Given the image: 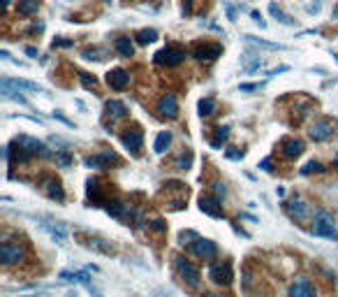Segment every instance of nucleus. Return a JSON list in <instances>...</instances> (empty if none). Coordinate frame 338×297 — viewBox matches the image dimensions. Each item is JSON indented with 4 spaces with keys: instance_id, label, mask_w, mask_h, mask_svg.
Wrapping results in <instances>:
<instances>
[{
    "instance_id": "f257e3e1",
    "label": "nucleus",
    "mask_w": 338,
    "mask_h": 297,
    "mask_svg": "<svg viewBox=\"0 0 338 297\" xmlns=\"http://www.w3.org/2000/svg\"><path fill=\"white\" fill-rule=\"evenodd\" d=\"M313 232L327 239H336V220L327 209H315L313 214Z\"/></svg>"
},
{
    "instance_id": "f03ea898",
    "label": "nucleus",
    "mask_w": 338,
    "mask_h": 297,
    "mask_svg": "<svg viewBox=\"0 0 338 297\" xmlns=\"http://www.w3.org/2000/svg\"><path fill=\"white\" fill-rule=\"evenodd\" d=\"M174 267H176V272H179V276L186 281L190 288L199 286V270H197L190 260H186L183 255H176V258H174Z\"/></svg>"
},
{
    "instance_id": "7ed1b4c3",
    "label": "nucleus",
    "mask_w": 338,
    "mask_h": 297,
    "mask_svg": "<svg viewBox=\"0 0 338 297\" xmlns=\"http://www.w3.org/2000/svg\"><path fill=\"white\" fill-rule=\"evenodd\" d=\"M186 61V51L179 49V47H164L162 51H158L155 54V63H160V65H179V63Z\"/></svg>"
},
{
    "instance_id": "20e7f679",
    "label": "nucleus",
    "mask_w": 338,
    "mask_h": 297,
    "mask_svg": "<svg viewBox=\"0 0 338 297\" xmlns=\"http://www.w3.org/2000/svg\"><path fill=\"white\" fill-rule=\"evenodd\" d=\"M0 260H3V265H14L19 260H23V246L21 244L5 242L0 246Z\"/></svg>"
},
{
    "instance_id": "39448f33",
    "label": "nucleus",
    "mask_w": 338,
    "mask_h": 297,
    "mask_svg": "<svg viewBox=\"0 0 338 297\" xmlns=\"http://www.w3.org/2000/svg\"><path fill=\"white\" fill-rule=\"evenodd\" d=\"M83 163H86V167H98V170H104V167H111V163H118V156H116L114 151H102V154L88 156Z\"/></svg>"
},
{
    "instance_id": "423d86ee",
    "label": "nucleus",
    "mask_w": 338,
    "mask_h": 297,
    "mask_svg": "<svg viewBox=\"0 0 338 297\" xmlns=\"http://www.w3.org/2000/svg\"><path fill=\"white\" fill-rule=\"evenodd\" d=\"M208 276H211L216 283H232V267H229V263H223V260H218V263L211 265V270H208Z\"/></svg>"
},
{
    "instance_id": "0eeeda50",
    "label": "nucleus",
    "mask_w": 338,
    "mask_h": 297,
    "mask_svg": "<svg viewBox=\"0 0 338 297\" xmlns=\"http://www.w3.org/2000/svg\"><path fill=\"white\" fill-rule=\"evenodd\" d=\"M14 144L26 148L30 156H49V148L44 146L42 142H37V139H33V137H26V135H19V137L14 139Z\"/></svg>"
},
{
    "instance_id": "6e6552de",
    "label": "nucleus",
    "mask_w": 338,
    "mask_h": 297,
    "mask_svg": "<svg viewBox=\"0 0 338 297\" xmlns=\"http://www.w3.org/2000/svg\"><path fill=\"white\" fill-rule=\"evenodd\" d=\"M223 54V47L220 44H197L195 49H192V56L199 58V61H213V58H218Z\"/></svg>"
},
{
    "instance_id": "1a4fd4ad",
    "label": "nucleus",
    "mask_w": 338,
    "mask_h": 297,
    "mask_svg": "<svg viewBox=\"0 0 338 297\" xmlns=\"http://www.w3.org/2000/svg\"><path fill=\"white\" fill-rule=\"evenodd\" d=\"M192 253L197 255V258H204V260H208V258H213V255L218 253V246L211 242V239H195V244H192Z\"/></svg>"
},
{
    "instance_id": "9d476101",
    "label": "nucleus",
    "mask_w": 338,
    "mask_h": 297,
    "mask_svg": "<svg viewBox=\"0 0 338 297\" xmlns=\"http://www.w3.org/2000/svg\"><path fill=\"white\" fill-rule=\"evenodd\" d=\"M308 135H311L315 142H322V139H327L333 135V123L329 121V119H322V121H315L311 126V130H308Z\"/></svg>"
},
{
    "instance_id": "9b49d317",
    "label": "nucleus",
    "mask_w": 338,
    "mask_h": 297,
    "mask_svg": "<svg viewBox=\"0 0 338 297\" xmlns=\"http://www.w3.org/2000/svg\"><path fill=\"white\" fill-rule=\"evenodd\" d=\"M199 207H202L204 214L213 216V218H220L223 216V209H220V198L218 195H204L199 200Z\"/></svg>"
},
{
    "instance_id": "f8f14e48",
    "label": "nucleus",
    "mask_w": 338,
    "mask_h": 297,
    "mask_svg": "<svg viewBox=\"0 0 338 297\" xmlns=\"http://www.w3.org/2000/svg\"><path fill=\"white\" fill-rule=\"evenodd\" d=\"M158 112L162 116H169V119H174V116H179V102H176V95L167 93L160 98L158 102Z\"/></svg>"
},
{
    "instance_id": "ddd939ff",
    "label": "nucleus",
    "mask_w": 338,
    "mask_h": 297,
    "mask_svg": "<svg viewBox=\"0 0 338 297\" xmlns=\"http://www.w3.org/2000/svg\"><path fill=\"white\" fill-rule=\"evenodd\" d=\"M120 142L125 144L128 148H130V151H139V148H142V144H144V135H142V130H139V128H132V130H128V132H123V135H120Z\"/></svg>"
},
{
    "instance_id": "4468645a",
    "label": "nucleus",
    "mask_w": 338,
    "mask_h": 297,
    "mask_svg": "<svg viewBox=\"0 0 338 297\" xmlns=\"http://www.w3.org/2000/svg\"><path fill=\"white\" fill-rule=\"evenodd\" d=\"M289 297H315V290H313L311 281L306 279V276H299L294 281V286L289 290Z\"/></svg>"
},
{
    "instance_id": "2eb2a0df",
    "label": "nucleus",
    "mask_w": 338,
    "mask_h": 297,
    "mask_svg": "<svg viewBox=\"0 0 338 297\" xmlns=\"http://www.w3.org/2000/svg\"><path fill=\"white\" fill-rule=\"evenodd\" d=\"M107 82H109L111 88H116V91H123V88L128 86V82H130V75H128L125 70H111L109 75H107Z\"/></svg>"
},
{
    "instance_id": "dca6fc26",
    "label": "nucleus",
    "mask_w": 338,
    "mask_h": 297,
    "mask_svg": "<svg viewBox=\"0 0 338 297\" xmlns=\"http://www.w3.org/2000/svg\"><path fill=\"white\" fill-rule=\"evenodd\" d=\"M42 228H44L47 232H49L51 237H54L56 242H65V239H67V228H65V223H54V220H44Z\"/></svg>"
},
{
    "instance_id": "f3484780",
    "label": "nucleus",
    "mask_w": 338,
    "mask_h": 297,
    "mask_svg": "<svg viewBox=\"0 0 338 297\" xmlns=\"http://www.w3.org/2000/svg\"><path fill=\"white\" fill-rule=\"evenodd\" d=\"M280 146H283V156H285V158H297V156H301V151H304V142H301V139H297V137L285 139Z\"/></svg>"
},
{
    "instance_id": "a211bd4d",
    "label": "nucleus",
    "mask_w": 338,
    "mask_h": 297,
    "mask_svg": "<svg viewBox=\"0 0 338 297\" xmlns=\"http://www.w3.org/2000/svg\"><path fill=\"white\" fill-rule=\"evenodd\" d=\"M44 191H47V195H49L51 200H58V202H63V198H65V193H63V186H60L58 179H47V181H44Z\"/></svg>"
},
{
    "instance_id": "6ab92c4d",
    "label": "nucleus",
    "mask_w": 338,
    "mask_h": 297,
    "mask_svg": "<svg viewBox=\"0 0 338 297\" xmlns=\"http://www.w3.org/2000/svg\"><path fill=\"white\" fill-rule=\"evenodd\" d=\"M107 114L111 116V121H116V119H123V116L128 114V107L120 102V100H107Z\"/></svg>"
},
{
    "instance_id": "aec40b11",
    "label": "nucleus",
    "mask_w": 338,
    "mask_h": 297,
    "mask_svg": "<svg viewBox=\"0 0 338 297\" xmlns=\"http://www.w3.org/2000/svg\"><path fill=\"white\" fill-rule=\"evenodd\" d=\"M245 42L257 44V47H264V49H271V51H287V49H289L287 44H280V42H267V40L252 38V35H245Z\"/></svg>"
},
{
    "instance_id": "412c9836",
    "label": "nucleus",
    "mask_w": 338,
    "mask_h": 297,
    "mask_svg": "<svg viewBox=\"0 0 338 297\" xmlns=\"http://www.w3.org/2000/svg\"><path fill=\"white\" fill-rule=\"evenodd\" d=\"M60 279L70 281V283H83V286H88V283H91V276H88V272H60Z\"/></svg>"
},
{
    "instance_id": "4be33fe9",
    "label": "nucleus",
    "mask_w": 338,
    "mask_h": 297,
    "mask_svg": "<svg viewBox=\"0 0 338 297\" xmlns=\"http://www.w3.org/2000/svg\"><path fill=\"white\" fill-rule=\"evenodd\" d=\"M37 10H39V0H19L17 12L21 17H33V14H37Z\"/></svg>"
},
{
    "instance_id": "5701e85b",
    "label": "nucleus",
    "mask_w": 338,
    "mask_h": 297,
    "mask_svg": "<svg viewBox=\"0 0 338 297\" xmlns=\"http://www.w3.org/2000/svg\"><path fill=\"white\" fill-rule=\"evenodd\" d=\"M269 12H271V17L276 19V21H280L283 26H294V23H297L294 19L289 17V14H285V12L280 10V7L276 5V3H271V5H269Z\"/></svg>"
},
{
    "instance_id": "b1692460",
    "label": "nucleus",
    "mask_w": 338,
    "mask_h": 297,
    "mask_svg": "<svg viewBox=\"0 0 338 297\" xmlns=\"http://www.w3.org/2000/svg\"><path fill=\"white\" fill-rule=\"evenodd\" d=\"M287 214L292 216V218H306V214H308V207H306V202H301V200H294V202L287 204Z\"/></svg>"
},
{
    "instance_id": "393cba45",
    "label": "nucleus",
    "mask_w": 338,
    "mask_h": 297,
    "mask_svg": "<svg viewBox=\"0 0 338 297\" xmlns=\"http://www.w3.org/2000/svg\"><path fill=\"white\" fill-rule=\"evenodd\" d=\"M116 51H118L120 56H125V58H130L132 54H135V44L130 42V38H116Z\"/></svg>"
},
{
    "instance_id": "a878e982",
    "label": "nucleus",
    "mask_w": 338,
    "mask_h": 297,
    "mask_svg": "<svg viewBox=\"0 0 338 297\" xmlns=\"http://www.w3.org/2000/svg\"><path fill=\"white\" fill-rule=\"evenodd\" d=\"M107 211H109L111 216H116V218H125V216H130V214H132L130 204H123V202H109Z\"/></svg>"
},
{
    "instance_id": "bb28decb",
    "label": "nucleus",
    "mask_w": 338,
    "mask_h": 297,
    "mask_svg": "<svg viewBox=\"0 0 338 297\" xmlns=\"http://www.w3.org/2000/svg\"><path fill=\"white\" fill-rule=\"evenodd\" d=\"M169 142H172V135H169V130L160 132L158 139H155V154H164L169 146Z\"/></svg>"
},
{
    "instance_id": "cd10ccee",
    "label": "nucleus",
    "mask_w": 338,
    "mask_h": 297,
    "mask_svg": "<svg viewBox=\"0 0 338 297\" xmlns=\"http://www.w3.org/2000/svg\"><path fill=\"white\" fill-rule=\"evenodd\" d=\"M227 137H229V128H227V126L216 128V135H213V139H211V146H213V148H218Z\"/></svg>"
},
{
    "instance_id": "c85d7f7f",
    "label": "nucleus",
    "mask_w": 338,
    "mask_h": 297,
    "mask_svg": "<svg viewBox=\"0 0 338 297\" xmlns=\"http://www.w3.org/2000/svg\"><path fill=\"white\" fill-rule=\"evenodd\" d=\"M137 40H139V44L155 42V40H158V30H153V28H146V30H139V35H137Z\"/></svg>"
},
{
    "instance_id": "c756f323",
    "label": "nucleus",
    "mask_w": 338,
    "mask_h": 297,
    "mask_svg": "<svg viewBox=\"0 0 338 297\" xmlns=\"http://www.w3.org/2000/svg\"><path fill=\"white\" fill-rule=\"evenodd\" d=\"M216 112V100L213 98H204V100H199V114H213Z\"/></svg>"
},
{
    "instance_id": "7c9ffc66",
    "label": "nucleus",
    "mask_w": 338,
    "mask_h": 297,
    "mask_svg": "<svg viewBox=\"0 0 338 297\" xmlns=\"http://www.w3.org/2000/svg\"><path fill=\"white\" fill-rule=\"evenodd\" d=\"M12 84H14V86L17 88H28V91H42V86H39V84H35V82H28V79H12Z\"/></svg>"
},
{
    "instance_id": "2f4dec72",
    "label": "nucleus",
    "mask_w": 338,
    "mask_h": 297,
    "mask_svg": "<svg viewBox=\"0 0 338 297\" xmlns=\"http://www.w3.org/2000/svg\"><path fill=\"white\" fill-rule=\"evenodd\" d=\"M79 82H81L86 88H95V86H98V79H95L93 75H88V72H79Z\"/></svg>"
},
{
    "instance_id": "473e14b6",
    "label": "nucleus",
    "mask_w": 338,
    "mask_h": 297,
    "mask_svg": "<svg viewBox=\"0 0 338 297\" xmlns=\"http://www.w3.org/2000/svg\"><path fill=\"white\" fill-rule=\"evenodd\" d=\"M88 198L93 200V202H100V186H98V181H95V179H91V181H88Z\"/></svg>"
},
{
    "instance_id": "72a5a7b5",
    "label": "nucleus",
    "mask_w": 338,
    "mask_h": 297,
    "mask_svg": "<svg viewBox=\"0 0 338 297\" xmlns=\"http://www.w3.org/2000/svg\"><path fill=\"white\" fill-rule=\"evenodd\" d=\"M324 167H322V163H317V160H311V163H306L304 167H301V174H311V172H322Z\"/></svg>"
},
{
    "instance_id": "f704fd0d",
    "label": "nucleus",
    "mask_w": 338,
    "mask_h": 297,
    "mask_svg": "<svg viewBox=\"0 0 338 297\" xmlns=\"http://www.w3.org/2000/svg\"><path fill=\"white\" fill-rule=\"evenodd\" d=\"M190 165H192V154L179 156V160H176V167H179V170H188Z\"/></svg>"
},
{
    "instance_id": "c9c22d12",
    "label": "nucleus",
    "mask_w": 338,
    "mask_h": 297,
    "mask_svg": "<svg viewBox=\"0 0 338 297\" xmlns=\"http://www.w3.org/2000/svg\"><path fill=\"white\" fill-rule=\"evenodd\" d=\"M88 246H91V248L95 246L98 251H102V253H111V251H114L109 244H102V239H91V244H88Z\"/></svg>"
},
{
    "instance_id": "e433bc0d",
    "label": "nucleus",
    "mask_w": 338,
    "mask_h": 297,
    "mask_svg": "<svg viewBox=\"0 0 338 297\" xmlns=\"http://www.w3.org/2000/svg\"><path fill=\"white\" fill-rule=\"evenodd\" d=\"M56 160H58V163H60L63 167H67V165L72 163V156H70V154H65V151H58V154H56Z\"/></svg>"
},
{
    "instance_id": "4c0bfd02",
    "label": "nucleus",
    "mask_w": 338,
    "mask_h": 297,
    "mask_svg": "<svg viewBox=\"0 0 338 297\" xmlns=\"http://www.w3.org/2000/svg\"><path fill=\"white\" fill-rule=\"evenodd\" d=\"M211 188H213V193H216L218 198H223L225 193H227V188H225V183H223V181H213V183H211Z\"/></svg>"
},
{
    "instance_id": "58836bf2",
    "label": "nucleus",
    "mask_w": 338,
    "mask_h": 297,
    "mask_svg": "<svg viewBox=\"0 0 338 297\" xmlns=\"http://www.w3.org/2000/svg\"><path fill=\"white\" fill-rule=\"evenodd\" d=\"M102 49H86L83 51V58H88V61H93V58H102Z\"/></svg>"
},
{
    "instance_id": "ea45409f",
    "label": "nucleus",
    "mask_w": 338,
    "mask_h": 297,
    "mask_svg": "<svg viewBox=\"0 0 338 297\" xmlns=\"http://www.w3.org/2000/svg\"><path fill=\"white\" fill-rule=\"evenodd\" d=\"M151 228H153V230H158V232H162V230H164V220L155 218V220H153V223H151Z\"/></svg>"
},
{
    "instance_id": "a19ab883",
    "label": "nucleus",
    "mask_w": 338,
    "mask_h": 297,
    "mask_svg": "<svg viewBox=\"0 0 338 297\" xmlns=\"http://www.w3.org/2000/svg\"><path fill=\"white\" fill-rule=\"evenodd\" d=\"M250 17L255 19V23H260V28H264V26H267V23L262 21V17H260V12H255V10H252V12H250Z\"/></svg>"
},
{
    "instance_id": "79ce46f5",
    "label": "nucleus",
    "mask_w": 338,
    "mask_h": 297,
    "mask_svg": "<svg viewBox=\"0 0 338 297\" xmlns=\"http://www.w3.org/2000/svg\"><path fill=\"white\" fill-rule=\"evenodd\" d=\"M225 10H227L229 21H236V12H234V7H232V5H225Z\"/></svg>"
},
{
    "instance_id": "37998d69",
    "label": "nucleus",
    "mask_w": 338,
    "mask_h": 297,
    "mask_svg": "<svg viewBox=\"0 0 338 297\" xmlns=\"http://www.w3.org/2000/svg\"><path fill=\"white\" fill-rule=\"evenodd\" d=\"M56 44H58V47H72L74 42H72V40H54V47Z\"/></svg>"
},
{
    "instance_id": "c03bdc74",
    "label": "nucleus",
    "mask_w": 338,
    "mask_h": 297,
    "mask_svg": "<svg viewBox=\"0 0 338 297\" xmlns=\"http://www.w3.org/2000/svg\"><path fill=\"white\" fill-rule=\"evenodd\" d=\"M86 288H88V292H91V295H93V297H102V295H100V290H98V288L93 286V283H88Z\"/></svg>"
},
{
    "instance_id": "a18cd8bd",
    "label": "nucleus",
    "mask_w": 338,
    "mask_h": 297,
    "mask_svg": "<svg viewBox=\"0 0 338 297\" xmlns=\"http://www.w3.org/2000/svg\"><path fill=\"white\" fill-rule=\"evenodd\" d=\"M26 54L30 56V58H37V49H35V47H26Z\"/></svg>"
},
{
    "instance_id": "49530a36",
    "label": "nucleus",
    "mask_w": 338,
    "mask_h": 297,
    "mask_svg": "<svg viewBox=\"0 0 338 297\" xmlns=\"http://www.w3.org/2000/svg\"><path fill=\"white\" fill-rule=\"evenodd\" d=\"M260 167H262V170H271V160H262V165H260Z\"/></svg>"
},
{
    "instance_id": "de8ad7c7",
    "label": "nucleus",
    "mask_w": 338,
    "mask_h": 297,
    "mask_svg": "<svg viewBox=\"0 0 338 297\" xmlns=\"http://www.w3.org/2000/svg\"><path fill=\"white\" fill-rule=\"evenodd\" d=\"M229 158H241V151H227Z\"/></svg>"
},
{
    "instance_id": "09e8293b",
    "label": "nucleus",
    "mask_w": 338,
    "mask_h": 297,
    "mask_svg": "<svg viewBox=\"0 0 338 297\" xmlns=\"http://www.w3.org/2000/svg\"><path fill=\"white\" fill-rule=\"evenodd\" d=\"M308 12H320V3H315V5H308Z\"/></svg>"
},
{
    "instance_id": "8fccbe9b",
    "label": "nucleus",
    "mask_w": 338,
    "mask_h": 297,
    "mask_svg": "<svg viewBox=\"0 0 338 297\" xmlns=\"http://www.w3.org/2000/svg\"><path fill=\"white\" fill-rule=\"evenodd\" d=\"M65 297H79V295H76V292H74V290H72V292H67V295H65Z\"/></svg>"
},
{
    "instance_id": "3c124183",
    "label": "nucleus",
    "mask_w": 338,
    "mask_h": 297,
    "mask_svg": "<svg viewBox=\"0 0 338 297\" xmlns=\"http://www.w3.org/2000/svg\"><path fill=\"white\" fill-rule=\"evenodd\" d=\"M206 297H218V295H206Z\"/></svg>"
}]
</instances>
